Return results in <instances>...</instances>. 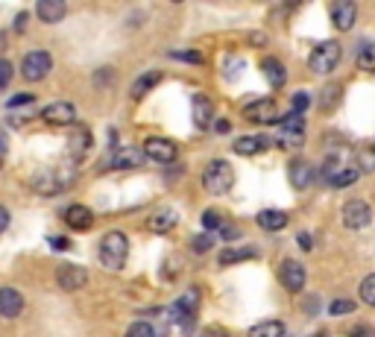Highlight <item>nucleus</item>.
<instances>
[{"mask_svg": "<svg viewBox=\"0 0 375 337\" xmlns=\"http://www.w3.org/2000/svg\"><path fill=\"white\" fill-rule=\"evenodd\" d=\"M129 255V241L124 232H109L100 241V261L109 270H120Z\"/></svg>", "mask_w": 375, "mask_h": 337, "instance_id": "1", "label": "nucleus"}, {"mask_svg": "<svg viewBox=\"0 0 375 337\" xmlns=\"http://www.w3.org/2000/svg\"><path fill=\"white\" fill-rule=\"evenodd\" d=\"M203 185H205V191H212V194H226L231 185H235V170H231V165H226L223 159H214L212 165L203 170Z\"/></svg>", "mask_w": 375, "mask_h": 337, "instance_id": "2", "label": "nucleus"}, {"mask_svg": "<svg viewBox=\"0 0 375 337\" xmlns=\"http://www.w3.org/2000/svg\"><path fill=\"white\" fill-rule=\"evenodd\" d=\"M50 68H53L50 53L47 50H32L24 56V62H21V77L30 80V82H38V80L47 77Z\"/></svg>", "mask_w": 375, "mask_h": 337, "instance_id": "3", "label": "nucleus"}, {"mask_svg": "<svg viewBox=\"0 0 375 337\" xmlns=\"http://www.w3.org/2000/svg\"><path fill=\"white\" fill-rule=\"evenodd\" d=\"M337 62H340V45H337V41H323V45H317L314 53H311V59H308V65H311L314 73L334 71Z\"/></svg>", "mask_w": 375, "mask_h": 337, "instance_id": "4", "label": "nucleus"}, {"mask_svg": "<svg viewBox=\"0 0 375 337\" xmlns=\"http://www.w3.org/2000/svg\"><path fill=\"white\" fill-rule=\"evenodd\" d=\"M279 144L282 147H302L305 144V121L302 115H288L282 121V129H279Z\"/></svg>", "mask_w": 375, "mask_h": 337, "instance_id": "5", "label": "nucleus"}, {"mask_svg": "<svg viewBox=\"0 0 375 337\" xmlns=\"http://www.w3.org/2000/svg\"><path fill=\"white\" fill-rule=\"evenodd\" d=\"M370 220H372V211H370V205L363 200H352V202L343 205L346 229H363V226H370Z\"/></svg>", "mask_w": 375, "mask_h": 337, "instance_id": "6", "label": "nucleus"}, {"mask_svg": "<svg viewBox=\"0 0 375 337\" xmlns=\"http://www.w3.org/2000/svg\"><path fill=\"white\" fill-rule=\"evenodd\" d=\"M144 156L159 161V165H170V161L176 159V144L168 138H147L144 144Z\"/></svg>", "mask_w": 375, "mask_h": 337, "instance_id": "7", "label": "nucleus"}, {"mask_svg": "<svg viewBox=\"0 0 375 337\" xmlns=\"http://www.w3.org/2000/svg\"><path fill=\"white\" fill-rule=\"evenodd\" d=\"M56 281L62 290H80L85 281H88V270L85 267H76V264H62L56 270Z\"/></svg>", "mask_w": 375, "mask_h": 337, "instance_id": "8", "label": "nucleus"}, {"mask_svg": "<svg viewBox=\"0 0 375 337\" xmlns=\"http://www.w3.org/2000/svg\"><path fill=\"white\" fill-rule=\"evenodd\" d=\"M244 117L252 124H275L279 121V106H275L273 100H258L244 108Z\"/></svg>", "mask_w": 375, "mask_h": 337, "instance_id": "9", "label": "nucleus"}, {"mask_svg": "<svg viewBox=\"0 0 375 337\" xmlns=\"http://www.w3.org/2000/svg\"><path fill=\"white\" fill-rule=\"evenodd\" d=\"M279 279H282V285L288 288L291 293H299L305 288V267L299 264V261H284L282 270H279Z\"/></svg>", "mask_w": 375, "mask_h": 337, "instance_id": "10", "label": "nucleus"}, {"mask_svg": "<svg viewBox=\"0 0 375 337\" xmlns=\"http://www.w3.org/2000/svg\"><path fill=\"white\" fill-rule=\"evenodd\" d=\"M41 117L47 121L50 126H71L76 121V108L71 103H53L41 112Z\"/></svg>", "mask_w": 375, "mask_h": 337, "instance_id": "11", "label": "nucleus"}, {"mask_svg": "<svg viewBox=\"0 0 375 337\" xmlns=\"http://www.w3.org/2000/svg\"><path fill=\"white\" fill-rule=\"evenodd\" d=\"M24 311V297L15 288H0V317L12 320Z\"/></svg>", "mask_w": 375, "mask_h": 337, "instance_id": "12", "label": "nucleus"}, {"mask_svg": "<svg viewBox=\"0 0 375 337\" xmlns=\"http://www.w3.org/2000/svg\"><path fill=\"white\" fill-rule=\"evenodd\" d=\"M68 182H71L68 173L50 170V173H41V176L36 179V188H38L41 194H59V191L68 188Z\"/></svg>", "mask_w": 375, "mask_h": 337, "instance_id": "13", "label": "nucleus"}, {"mask_svg": "<svg viewBox=\"0 0 375 337\" xmlns=\"http://www.w3.org/2000/svg\"><path fill=\"white\" fill-rule=\"evenodd\" d=\"M65 223L76 232H85V229H91V223H94V211L85 209V205H71V209L65 211Z\"/></svg>", "mask_w": 375, "mask_h": 337, "instance_id": "14", "label": "nucleus"}, {"mask_svg": "<svg viewBox=\"0 0 375 337\" xmlns=\"http://www.w3.org/2000/svg\"><path fill=\"white\" fill-rule=\"evenodd\" d=\"M65 12H68V6H65L62 0H41L36 6V15L44 21V24H59L65 18Z\"/></svg>", "mask_w": 375, "mask_h": 337, "instance_id": "15", "label": "nucleus"}, {"mask_svg": "<svg viewBox=\"0 0 375 337\" xmlns=\"http://www.w3.org/2000/svg\"><path fill=\"white\" fill-rule=\"evenodd\" d=\"M355 15H358V9H355V3H349V0H337L332 6V18H334L337 30H349L355 24Z\"/></svg>", "mask_w": 375, "mask_h": 337, "instance_id": "16", "label": "nucleus"}, {"mask_svg": "<svg viewBox=\"0 0 375 337\" xmlns=\"http://www.w3.org/2000/svg\"><path fill=\"white\" fill-rule=\"evenodd\" d=\"M194 121L200 129H208L214 121V108H212V100H208L205 94H196L194 97Z\"/></svg>", "mask_w": 375, "mask_h": 337, "instance_id": "17", "label": "nucleus"}, {"mask_svg": "<svg viewBox=\"0 0 375 337\" xmlns=\"http://www.w3.org/2000/svg\"><path fill=\"white\" fill-rule=\"evenodd\" d=\"M258 226L267 232H282L284 226H288V214L279 209H264V211H258Z\"/></svg>", "mask_w": 375, "mask_h": 337, "instance_id": "18", "label": "nucleus"}, {"mask_svg": "<svg viewBox=\"0 0 375 337\" xmlns=\"http://www.w3.org/2000/svg\"><path fill=\"white\" fill-rule=\"evenodd\" d=\"M176 226V211L173 209H161V211H156L147 220V229L150 232H156V235H164V232H170Z\"/></svg>", "mask_w": 375, "mask_h": 337, "instance_id": "19", "label": "nucleus"}, {"mask_svg": "<svg viewBox=\"0 0 375 337\" xmlns=\"http://www.w3.org/2000/svg\"><path fill=\"white\" fill-rule=\"evenodd\" d=\"M264 147H267V138H255V135H244L231 144V150H235L238 156H258Z\"/></svg>", "mask_w": 375, "mask_h": 337, "instance_id": "20", "label": "nucleus"}, {"mask_svg": "<svg viewBox=\"0 0 375 337\" xmlns=\"http://www.w3.org/2000/svg\"><path fill=\"white\" fill-rule=\"evenodd\" d=\"M261 68H264V77H267V82L273 85V89H282L284 80H288V73H284V65H282L279 59H264Z\"/></svg>", "mask_w": 375, "mask_h": 337, "instance_id": "21", "label": "nucleus"}, {"mask_svg": "<svg viewBox=\"0 0 375 337\" xmlns=\"http://www.w3.org/2000/svg\"><path fill=\"white\" fill-rule=\"evenodd\" d=\"M291 185L293 188H308L311 185V165L308 161H291Z\"/></svg>", "mask_w": 375, "mask_h": 337, "instance_id": "22", "label": "nucleus"}, {"mask_svg": "<svg viewBox=\"0 0 375 337\" xmlns=\"http://www.w3.org/2000/svg\"><path fill=\"white\" fill-rule=\"evenodd\" d=\"M138 165H141V153H138V150H132V147L117 150V153L112 156V167L126 170V167H138Z\"/></svg>", "mask_w": 375, "mask_h": 337, "instance_id": "23", "label": "nucleus"}, {"mask_svg": "<svg viewBox=\"0 0 375 337\" xmlns=\"http://www.w3.org/2000/svg\"><path fill=\"white\" fill-rule=\"evenodd\" d=\"M249 337H284V323H279V320L258 323L249 329Z\"/></svg>", "mask_w": 375, "mask_h": 337, "instance_id": "24", "label": "nucleus"}, {"mask_svg": "<svg viewBox=\"0 0 375 337\" xmlns=\"http://www.w3.org/2000/svg\"><path fill=\"white\" fill-rule=\"evenodd\" d=\"M159 80H161L159 71H147L144 77H138L135 85H132V97H135V100H141V97H144V94L152 89V85H159Z\"/></svg>", "mask_w": 375, "mask_h": 337, "instance_id": "25", "label": "nucleus"}, {"mask_svg": "<svg viewBox=\"0 0 375 337\" xmlns=\"http://www.w3.org/2000/svg\"><path fill=\"white\" fill-rule=\"evenodd\" d=\"M361 176V170L355 167V165H346V167H340L337 173H332V176H328V182L334 185V188H346V185H352Z\"/></svg>", "mask_w": 375, "mask_h": 337, "instance_id": "26", "label": "nucleus"}, {"mask_svg": "<svg viewBox=\"0 0 375 337\" xmlns=\"http://www.w3.org/2000/svg\"><path fill=\"white\" fill-rule=\"evenodd\" d=\"M88 129H76V135L71 138V159H80L85 156V150H88Z\"/></svg>", "mask_w": 375, "mask_h": 337, "instance_id": "27", "label": "nucleus"}, {"mask_svg": "<svg viewBox=\"0 0 375 337\" xmlns=\"http://www.w3.org/2000/svg\"><path fill=\"white\" fill-rule=\"evenodd\" d=\"M358 68H361V71L375 73V45H367V47L361 50V56H358Z\"/></svg>", "mask_w": 375, "mask_h": 337, "instance_id": "28", "label": "nucleus"}, {"mask_svg": "<svg viewBox=\"0 0 375 337\" xmlns=\"http://www.w3.org/2000/svg\"><path fill=\"white\" fill-rule=\"evenodd\" d=\"M244 258H252V249H226V253L220 255V264L229 267V264H235V261H244Z\"/></svg>", "mask_w": 375, "mask_h": 337, "instance_id": "29", "label": "nucleus"}, {"mask_svg": "<svg viewBox=\"0 0 375 337\" xmlns=\"http://www.w3.org/2000/svg\"><path fill=\"white\" fill-rule=\"evenodd\" d=\"M361 299L367 302V305H372L375 308V273L372 276H367L361 281Z\"/></svg>", "mask_w": 375, "mask_h": 337, "instance_id": "30", "label": "nucleus"}, {"mask_svg": "<svg viewBox=\"0 0 375 337\" xmlns=\"http://www.w3.org/2000/svg\"><path fill=\"white\" fill-rule=\"evenodd\" d=\"M352 311H355V302L352 299H334L328 305V314H334V317H343V314H352Z\"/></svg>", "mask_w": 375, "mask_h": 337, "instance_id": "31", "label": "nucleus"}, {"mask_svg": "<svg viewBox=\"0 0 375 337\" xmlns=\"http://www.w3.org/2000/svg\"><path fill=\"white\" fill-rule=\"evenodd\" d=\"M126 337H156V329H152L150 323H132Z\"/></svg>", "mask_w": 375, "mask_h": 337, "instance_id": "32", "label": "nucleus"}, {"mask_svg": "<svg viewBox=\"0 0 375 337\" xmlns=\"http://www.w3.org/2000/svg\"><path fill=\"white\" fill-rule=\"evenodd\" d=\"M308 106H311V97H308L305 91H296L293 94V115H302Z\"/></svg>", "mask_w": 375, "mask_h": 337, "instance_id": "33", "label": "nucleus"}, {"mask_svg": "<svg viewBox=\"0 0 375 337\" xmlns=\"http://www.w3.org/2000/svg\"><path fill=\"white\" fill-rule=\"evenodd\" d=\"M203 226H205V229H208V235H212L214 229H220V214H217V211H212V209H208V211L203 214Z\"/></svg>", "mask_w": 375, "mask_h": 337, "instance_id": "34", "label": "nucleus"}, {"mask_svg": "<svg viewBox=\"0 0 375 337\" xmlns=\"http://www.w3.org/2000/svg\"><path fill=\"white\" fill-rule=\"evenodd\" d=\"M9 80H12V62H6V59H0V91L9 85Z\"/></svg>", "mask_w": 375, "mask_h": 337, "instance_id": "35", "label": "nucleus"}, {"mask_svg": "<svg viewBox=\"0 0 375 337\" xmlns=\"http://www.w3.org/2000/svg\"><path fill=\"white\" fill-rule=\"evenodd\" d=\"M212 244H214V235H200V237H196V241H194V249H196V253H205V249H212Z\"/></svg>", "mask_w": 375, "mask_h": 337, "instance_id": "36", "label": "nucleus"}, {"mask_svg": "<svg viewBox=\"0 0 375 337\" xmlns=\"http://www.w3.org/2000/svg\"><path fill=\"white\" fill-rule=\"evenodd\" d=\"M240 232L235 229V226H226V223H220V237H226V241H235Z\"/></svg>", "mask_w": 375, "mask_h": 337, "instance_id": "37", "label": "nucleus"}, {"mask_svg": "<svg viewBox=\"0 0 375 337\" xmlns=\"http://www.w3.org/2000/svg\"><path fill=\"white\" fill-rule=\"evenodd\" d=\"M32 100H36V97H32V94H18V97H12V100H9V108L24 106V103H32Z\"/></svg>", "mask_w": 375, "mask_h": 337, "instance_id": "38", "label": "nucleus"}, {"mask_svg": "<svg viewBox=\"0 0 375 337\" xmlns=\"http://www.w3.org/2000/svg\"><path fill=\"white\" fill-rule=\"evenodd\" d=\"M173 59H185V62H200L203 56H200V53H194V50H188V53H179V50H176V53H173Z\"/></svg>", "mask_w": 375, "mask_h": 337, "instance_id": "39", "label": "nucleus"}, {"mask_svg": "<svg viewBox=\"0 0 375 337\" xmlns=\"http://www.w3.org/2000/svg\"><path fill=\"white\" fill-rule=\"evenodd\" d=\"M352 337H375V332L370 329V325H358V329L352 332Z\"/></svg>", "mask_w": 375, "mask_h": 337, "instance_id": "40", "label": "nucleus"}, {"mask_svg": "<svg viewBox=\"0 0 375 337\" xmlns=\"http://www.w3.org/2000/svg\"><path fill=\"white\" fill-rule=\"evenodd\" d=\"M6 226H9V211L3 209V205H0V235L6 232Z\"/></svg>", "mask_w": 375, "mask_h": 337, "instance_id": "41", "label": "nucleus"}, {"mask_svg": "<svg viewBox=\"0 0 375 337\" xmlns=\"http://www.w3.org/2000/svg\"><path fill=\"white\" fill-rule=\"evenodd\" d=\"M296 244H299L302 249H311V235H305V232H302L299 237H296Z\"/></svg>", "mask_w": 375, "mask_h": 337, "instance_id": "42", "label": "nucleus"}, {"mask_svg": "<svg viewBox=\"0 0 375 337\" xmlns=\"http://www.w3.org/2000/svg\"><path fill=\"white\" fill-rule=\"evenodd\" d=\"M15 27H18V32L27 27V12H21V15H18V24H15Z\"/></svg>", "mask_w": 375, "mask_h": 337, "instance_id": "43", "label": "nucleus"}, {"mask_svg": "<svg viewBox=\"0 0 375 337\" xmlns=\"http://www.w3.org/2000/svg\"><path fill=\"white\" fill-rule=\"evenodd\" d=\"M217 132H229V124L226 121H217Z\"/></svg>", "mask_w": 375, "mask_h": 337, "instance_id": "44", "label": "nucleus"}, {"mask_svg": "<svg viewBox=\"0 0 375 337\" xmlns=\"http://www.w3.org/2000/svg\"><path fill=\"white\" fill-rule=\"evenodd\" d=\"M314 337H326V334H314Z\"/></svg>", "mask_w": 375, "mask_h": 337, "instance_id": "45", "label": "nucleus"}, {"mask_svg": "<svg viewBox=\"0 0 375 337\" xmlns=\"http://www.w3.org/2000/svg\"><path fill=\"white\" fill-rule=\"evenodd\" d=\"M0 150H3V144H0Z\"/></svg>", "mask_w": 375, "mask_h": 337, "instance_id": "46", "label": "nucleus"}]
</instances>
